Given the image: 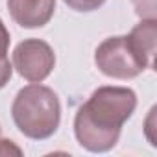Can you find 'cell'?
<instances>
[{
	"instance_id": "1",
	"label": "cell",
	"mask_w": 157,
	"mask_h": 157,
	"mask_svg": "<svg viewBox=\"0 0 157 157\" xmlns=\"http://www.w3.org/2000/svg\"><path fill=\"white\" fill-rule=\"evenodd\" d=\"M137 107V94L129 87H98L74 117V135L82 148L104 153L117 146L124 122Z\"/></svg>"
},
{
	"instance_id": "2",
	"label": "cell",
	"mask_w": 157,
	"mask_h": 157,
	"mask_svg": "<svg viewBox=\"0 0 157 157\" xmlns=\"http://www.w3.org/2000/svg\"><path fill=\"white\" fill-rule=\"evenodd\" d=\"M11 117L24 137L33 140L50 139L61 122L59 96L41 83L26 85L11 104Z\"/></svg>"
},
{
	"instance_id": "3",
	"label": "cell",
	"mask_w": 157,
	"mask_h": 157,
	"mask_svg": "<svg viewBox=\"0 0 157 157\" xmlns=\"http://www.w3.org/2000/svg\"><path fill=\"white\" fill-rule=\"evenodd\" d=\"M94 63L102 74L115 80H133L146 70L129 44L128 35H115L102 41L94 52Z\"/></svg>"
},
{
	"instance_id": "4",
	"label": "cell",
	"mask_w": 157,
	"mask_h": 157,
	"mask_svg": "<svg viewBox=\"0 0 157 157\" xmlns=\"http://www.w3.org/2000/svg\"><path fill=\"white\" fill-rule=\"evenodd\" d=\"M56 67V54L43 39H24L13 50V68L32 83H41Z\"/></svg>"
},
{
	"instance_id": "5",
	"label": "cell",
	"mask_w": 157,
	"mask_h": 157,
	"mask_svg": "<svg viewBox=\"0 0 157 157\" xmlns=\"http://www.w3.org/2000/svg\"><path fill=\"white\" fill-rule=\"evenodd\" d=\"M11 19L22 28H41L50 22L56 0H8Z\"/></svg>"
},
{
	"instance_id": "6",
	"label": "cell",
	"mask_w": 157,
	"mask_h": 157,
	"mask_svg": "<svg viewBox=\"0 0 157 157\" xmlns=\"http://www.w3.org/2000/svg\"><path fill=\"white\" fill-rule=\"evenodd\" d=\"M129 44L133 46L137 57L146 68H153L155 65V50H157V21L142 19L128 35Z\"/></svg>"
},
{
	"instance_id": "7",
	"label": "cell",
	"mask_w": 157,
	"mask_h": 157,
	"mask_svg": "<svg viewBox=\"0 0 157 157\" xmlns=\"http://www.w3.org/2000/svg\"><path fill=\"white\" fill-rule=\"evenodd\" d=\"M10 41H11L10 32H8L4 21L0 19V89H4L13 76V65L10 63V57H8Z\"/></svg>"
},
{
	"instance_id": "8",
	"label": "cell",
	"mask_w": 157,
	"mask_h": 157,
	"mask_svg": "<svg viewBox=\"0 0 157 157\" xmlns=\"http://www.w3.org/2000/svg\"><path fill=\"white\" fill-rule=\"evenodd\" d=\"M63 2L74 10V11H82V13H89V11H94L98 8H102L105 4V0H63Z\"/></svg>"
},
{
	"instance_id": "9",
	"label": "cell",
	"mask_w": 157,
	"mask_h": 157,
	"mask_svg": "<svg viewBox=\"0 0 157 157\" xmlns=\"http://www.w3.org/2000/svg\"><path fill=\"white\" fill-rule=\"evenodd\" d=\"M133 6L140 19H155V0H133Z\"/></svg>"
},
{
	"instance_id": "10",
	"label": "cell",
	"mask_w": 157,
	"mask_h": 157,
	"mask_svg": "<svg viewBox=\"0 0 157 157\" xmlns=\"http://www.w3.org/2000/svg\"><path fill=\"white\" fill-rule=\"evenodd\" d=\"M10 153L22 155V150L19 146H15L13 140H2L0 139V155H10Z\"/></svg>"
}]
</instances>
